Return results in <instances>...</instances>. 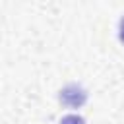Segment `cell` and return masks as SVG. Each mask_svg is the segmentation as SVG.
Returning a JSON list of instances; mask_svg holds the SVG:
<instances>
[{"mask_svg":"<svg viewBox=\"0 0 124 124\" xmlns=\"http://www.w3.org/2000/svg\"><path fill=\"white\" fill-rule=\"evenodd\" d=\"M60 101L68 108H79L87 101V91L78 83H70L60 91Z\"/></svg>","mask_w":124,"mask_h":124,"instance_id":"cell-1","label":"cell"},{"mask_svg":"<svg viewBox=\"0 0 124 124\" xmlns=\"http://www.w3.org/2000/svg\"><path fill=\"white\" fill-rule=\"evenodd\" d=\"M118 37H120V41L124 43V17L120 19V25H118Z\"/></svg>","mask_w":124,"mask_h":124,"instance_id":"cell-3","label":"cell"},{"mask_svg":"<svg viewBox=\"0 0 124 124\" xmlns=\"http://www.w3.org/2000/svg\"><path fill=\"white\" fill-rule=\"evenodd\" d=\"M58 124H85V120L81 116H78V114H66Z\"/></svg>","mask_w":124,"mask_h":124,"instance_id":"cell-2","label":"cell"}]
</instances>
